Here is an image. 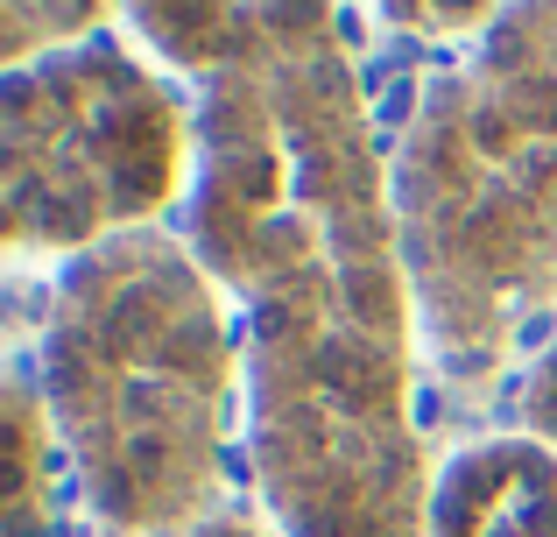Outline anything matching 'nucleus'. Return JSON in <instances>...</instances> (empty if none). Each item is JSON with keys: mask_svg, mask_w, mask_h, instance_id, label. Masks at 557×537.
I'll return each mask as SVG.
<instances>
[{"mask_svg": "<svg viewBox=\"0 0 557 537\" xmlns=\"http://www.w3.org/2000/svg\"><path fill=\"white\" fill-rule=\"evenodd\" d=\"M198 78L190 255L247 312L255 474L283 537H423L417 297L332 0H127Z\"/></svg>", "mask_w": 557, "mask_h": 537, "instance_id": "1", "label": "nucleus"}, {"mask_svg": "<svg viewBox=\"0 0 557 537\" xmlns=\"http://www.w3.org/2000/svg\"><path fill=\"white\" fill-rule=\"evenodd\" d=\"M395 227L437 375L487 389L557 304V0H508L423 93L395 156Z\"/></svg>", "mask_w": 557, "mask_h": 537, "instance_id": "2", "label": "nucleus"}, {"mask_svg": "<svg viewBox=\"0 0 557 537\" xmlns=\"http://www.w3.org/2000/svg\"><path fill=\"white\" fill-rule=\"evenodd\" d=\"M233 375L240 354L219 290L170 234L135 227L64 269L42 332V396L113 537H198L219 524Z\"/></svg>", "mask_w": 557, "mask_h": 537, "instance_id": "3", "label": "nucleus"}, {"mask_svg": "<svg viewBox=\"0 0 557 537\" xmlns=\"http://www.w3.org/2000/svg\"><path fill=\"white\" fill-rule=\"evenodd\" d=\"M198 121L121 42L92 36L8 71L0 220L8 248H99L184 192Z\"/></svg>", "mask_w": 557, "mask_h": 537, "instance_id": "4", "label": "nucleus"}, {"mask_svg": "<svg viewBox=\"0 0 557 537\" xmlns=\"http://www.w3.org/2000/svg\"><path fill=\"white\" fill-rule=\"evenodd\" d=\"M423 537H557V453L536 439L466 446L431 481Z\"/></svg>", "mask_w": 557, "mask_h": 537, "instance_id": "5", "label": "nucleus"}, {"mask_svg": "<svg viewBox=\"0 0 557 537\" xmlns=\"http://www.w3.org/2000/svg\"><path fill=\"white\" fill-rule=\"evenodd\" d=\"M0 537H57V417L50 396L8 375V510Z\"/></svg>", "mask_w": 557, "mask_h": 537, "instance_id": "6", "label": "nucleus"}, {"mask_svg": "<svg viewBox=\"0 0 557 537\" xmlns=\"http://www.w3.org/2000/svg\"><path fill=\"white\" fill-rule=\"evenodd\" d=\"M107 8L113 0H0V57L22 71L42 50H71Z\"/></svg>", "mask_w": 557, "mask_h": 537, "instance_id": "7", "label": "nucleus"}, {"mask_svg": "<svg viewBox=\"0 0 557 537\" xmlns=\"http://www.w3.org/2000/svg\"><path fill=\"white\" fill-rule=\"evenodd\" d=\"M403 28H423V36H473L502 14V0H381Z\"/></svg>", "mask_w": 557, "mask_h": 537, "instance_id": "8", "label": "nucleus"}, {"mask_svg": "<svg viewBox=\"0 0 557 537\" xmlns=\"http://www.w3.org/2000/svg\"><path fill=\"white\" fill-rule=\"evenodd\" d=\"M522 431H530L536 446H550V453H557V332H550L544 354H536L530 382H522Z\"/></svg>", "mask_w": 557, "mask_h": 537, "instance_id": "9", "label": "nucleus"}, {"mask_svg": "<svg viewBox=\"0 0 557 537\" xmlns=\"http://www.w3.org/2000/svg\"><path fill=\"white\" fill-rule=\"evenodd\" d=\"M198 537H275V530H255V524H240V516H219V524H205Z\"/></svg>", "mask_w": 557, "mask_h": 537, "instance_id": "10", "label": "nucleus"}]
</instances>
